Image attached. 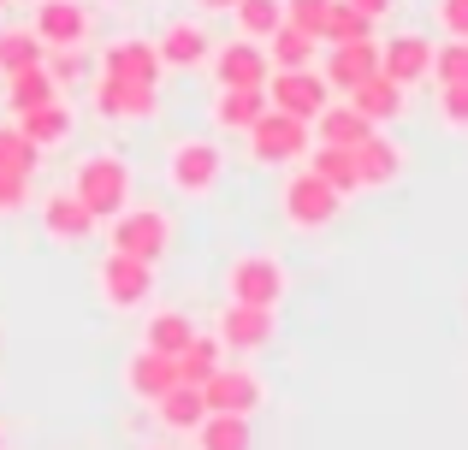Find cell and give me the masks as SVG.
I'll return each mask as SVG.
<instances>
[{
	"instance_id": "33",
	"label": "cell",
	"mask_w": 468,
	"mask_h": 450,
	"mask_svg": "<svg viewBox=\"0 0 468 450\" xmlns=\"http://www.w3.org/2000/svg\"><path fill=\"white\" fill-rule=\"evenodd\" d=\"M362 36H374V18H362V12H356L350 0H332V6H326V30H320V42H362Z\"/></svg>"
},
{
	"instance_id": "18",
	"label": "cell",
	"mask_w": 468,
	"mask_h": 450,
	"mask_svg": "<svg viewBox=\"0 0 468 450\" xmlns=\"http://www.w3.org/2000/svg\"><path fill=\"white\" fill-rule=\"evenodd\" d=\"M125 385H131V397L154 403V397H166L172 385H178V368H172V356H160V350H149V344H143L137 356L125 361Z\"/></svg>"
},
{
	"instance_id": "1",
	"label": "cell",
	"mask_w": 468,
	"mask_h": 450,
	"mask_svg": "<svg viewBox=\"0 0 468 450\" xmlns=\"http://www.w3.org/2000/svg\"><path fill=\"white\" fill-rule=\"evenodd\" d=\"M71 196L83 202V208L95 214V220H113L119 208H125L131 196V173L119 154H90V161L78 166V184H71Z\"/></svg>"
},
{
	"instance_id": "9",
	"label": "cell",
	"mask_w": 468,
	"mask_h": 450,
	"mask_svg": "<svg viewBox=\"0 0 468 450\" xmlns=\"http://www.w3.org/2000/svg\"><path fill=\"white\" fill-rule=\"evenodd\" d=\"M219 149L214 142H178L172 149V161H166V178H172V190H184V196H207V190L219 184Z\"/></svg>"
},
{
	"instance_id": "41",
	"label": "cell",
	"mask_w": 468,
	"mask_h": 450,
	"mask_svg": "<svg viewBox=\"0 0 468 450\" xmlns=\"http://www.w3.org/2000/svg\"><path fill=\"white\" fill-rule=\"evenodd\" d=\"M439 113H445V125H451V131H468V89H445Z\"/></svg>"
},
{
	"instance_id": "12",
	"label": "cell",
	"mask_w": 468,
	"mask_h": 450,
	"mask_svg": "<svg viewBox=\"0 0 468 450\" xmlns=\"http://www.w3.org/2000/svg\"><path fill=\"white\" fill-rule=\"evenodd\" d=\"M101 78H125V83H154L166 78V66H160V47L154 42H137V36H125V42H113L101 54Z\"/></svg>"
},
{
	"instance_id": "3",
	"label": "cell",
	"mask_w": 468,
	"mask_h": 450,
	"mask_svg": "<svg viewBox=\"0 0 468 450\" xmlns=\"http://www.w3.org/2000/svg\"><path fill=\"white\" fill-rule=\"evenodd\" d=\"M261 95H267V107H279V113H291V119H309L314 125V113L326 107V78L309 66H291V71H267V83H261Z\"/></svg>"
},
{
	"instance_id": "30",
	"label": "cell",
	"mask_w": 468,
	"mask_h": 450,
	"mask_svg": "<svg viewBox=\"0 0 468 450\" xmlns=\"http://www.w3.org/2000/svg\"><path fill=\"white\" fill-rule=\"evenodd\" d=\"M172 368H178V380H184V385H202L207 373L219 368V338H202V332H196L190 344L172 356Z\"/></svg>"
},
{
	"instance_id": "5",
	"label": "cell",
	"mask_w": 468,
	"mask_h": 450,
	"mask_svg": "<svg viewBox=\"0 0 468 450\" xmlns=\"http://www.w3.org/2000/svg\"><path fill=\"white\" fill-rule=\"evenodd\" d=\"M338 208H344V196L326 184V178H314V173H297V178H291V190H285V220L297 225V231L332 225V220H338Z\"/></svg>"
},
{
	"instance_id": "40",
	"label": "cell",
	"mask_w": 468,
	"mask_h": 450,
	"mask_svg": "<svg viewBox=\"0 0 468 450\" xmlns=\"http://www.w3.org/2000/svg\"><path fill=\"white\" fill-rule=\"evenodd\" d=\"M24 190H30V178L0 173V214H18V208H24Z\"/></svg>"
},
{
	"instance_id": "35",
	"label": "cell",
	"mask_w": 468,
	"mask_h": 450,
	"mask_svg": "<svg viewBox=\"0 0 468 450\" xmlns=\"http://www.w3.org/2000/svg\"><path fill=\"white\" fill-rule=\"evenodd\" d=\"M24 66H42V36L36 30H0V71H24Z\"/></svg>"
},
{
	"instance_id": "45",
	"label": "cell",
	"mask_w": 468,
	"mask_h": 450,
	"mask_svg": "<svg viewBox=\"0 0 468 450\" xmlns=\"http://www.w3.org/2000/svg\"><path fill=\"white\" fill-rule=\"evenodd\" d=\"M0 6H6V0H0Z\"/></svg>"
},
{
	"instance_id": "10",
	"label": "cell",
	"mask_w": 468,
	"mask_h": 450,
	"mask_svg": "<svg viewBox=\"0 0 468 450\" xmlns=\"http://www.w3.org/2000/svg\"><path fill=\"white\" fill-rule=\"evenodd\" d=\"M267 71H273V59L261 54V42H250V36H238V42H226L214 54V78L219 89H261Z\"/></svg>"
},
{
	"instance_id": "23",
	"label": "cell",
	"mask_w": 468,
	"mask_h": 450,
	"mask_svg": "<svg viewBox=\"0 0 468 450\" xmlns=\"http://www.w3.org/2000/svg\"><path fill=\"white\" fill-rule=\"evenodd\" d=\"M367 131H374V125H367V119L356 113L350 101H344V107H332V101H326V107L314 113V137H320V142H338V149H356Z\"/></svg>"
},
{
	"instance_id": "2",
	"label": "cell",
	"mask_w": 468,
	"mask_h": 450,
	"mask_svg": "<svg viewBox=\"0 0 468 450\" xmlns=\"http://www.w3.org/2000/svg\"><path fill=\"white\" fill-rule=\"evenodd\" d=\"M250 154L261 166L303 161V154H309V119H291V113H279V107H267V113L250 125Z\"/></svg>"
},
{
	"instance_id": "4",
	"label": "cell",
	"mask_w": 468,
	"mask_h": 450,
	"mask_svg": "<svg viewBox=\"0 0 468 450\" xmlns=\"http://www.w3.org/2000/svg\"><path fill=\"white\" fill-rule=\"evenodd\" d=\"M166 237H172V225H166V214H160V208H119L113 214V249L119 255L160 261V255H166Z\"/></svg>"
},
{
	"instance_id": "7",
	"label": "cell",
	"mask_w": 468,
	"mask_h": 450,
	"mask_svg": "<svg viewBox=\"0 0 468 450\" xmlns=\"http://www.w3.org/2000/svg\"><path fill=\"white\" fill-rule=\"evenodd\" d=\"M101 297L113 309H137V302L154 297V261H137V255H107L101 261Z\"/></svg>"
},
{
	"instance_id": "17",
	"label": "cell",
	"mask_w": 468,
	"mask_h": 450,
	"mask_svg": "<svg viewBox=\"0 0 468 450\" xmlns=\"http://www.w3.org/2000/svg\"><path fill=\"white\" fill-rule=\"evenodd\" d=\"M398 173H403V149L391 137H379V125H374L362 142H356V178H362L367 190H386Z\"/></svg>"
},
{
	"instance_id": "34",
	"label": "cell",
	"mask_w": 468,
	"mask_h": 450,
	"mask_svg": "<svg viewBox=\"0 0 468 450\" xmlns=\"http://www.w3.org/2000/svg\"><path fill=\"white\" fill-rule=\"evenodd\" d=\"M36 161H42V149H36V142L24 137L18 125H0V173L30 178V173H36Z\"/></svg>"
},
{
	"instance_id": "21",
	"label": "cell",
	"mask_w": 468,
	"mask_h": 450,
	"mask_svg": "<svg viewBox=\"0 0 468 450\" xmlns=\"http://www.w3.org/2000/svg\"><path fill=\"white\" fill-rule=\"evenodd\" d=\"M18 131L36 142V149H54V142L71 137V107L59 101V95H54V101H36V107L18 113Z\"/></svg>"
},
{
	"instance_id": "39",
	"label": "cell",
	"mask_w": 468,
	"mask_h": 450,
	"mask_svg": "<svg viewBox=\"0 0 468 450\" xmlns=\"http://www.w3.org/2000/svg\"><path fill=\"white\" fill-rule=\"evenodd\" d=\"M439 24H445V36L468 42V0H439Z\"/></svg>"
},
{
	"instance_id": "11",
	"label": "cell",
	"mask_w": 468,
	"mask_h": 450,
	"mask_svg": "<svg viewBox=\"0 0 468 450\" xmlns=\"http://www.w3.org/2000/svg\"><path fill=\"white\" fill-rule=\"evenodd\" d=\"M379 71V42L362 36V42H326V89H344L350 95L362 78Z\"/></svg>"
},
{
	"instance_id": "43",
	"label": "cell",
	"mask_w": 468,
	"mask_h": 450,
	"mask_svg": "<svg viewBox=\"0 0 468 450\" xmlns=\"http://www.w3.org/2000/svg\"><path fill=\"white\" fill-rule=\"evenodd\" d=\"M202 6H207V12H231V6H238V0H202Z\"/></svg>"
},
{
	"instance_id": "26",
	"label": "cell",
	"mask_w": 468,
	"mask_h": 450,
	"mask_svg": "<svg viewBox=\"0 0 468 450\" xmlns=\"http://www.w3.org/2000/svg\"><path fill=\"white\" fill-rule=\"evenodd\" d=\"M196 445L202 450H250V415H214L207 409L202 415V427H196Z\"/></svg>"
},
{
	"instance_id": "38",
	"label": "cell",
	"mask_w": 468,
	"mask_h": 450,
	"mask_svg": "<svg viewBox=\"0 0 468 450\" xmlns=\"http://www.w3.org/2000/svg\"><path fill=\"white\" fill-rule=\"evenodd\" d=\"M42 66H48V78H54V83H78V78H83L78 47H59V54H54V59H42Z\"/></svg>"
},
{
	"instance_id": "42",
	"label": "cell",
	"mask_w": 468,
	"mask_h": 450,
	"mask_svg": "<svg viewBox=\"0 0 468 450\" xmlns=\"http://www.w3.org/2000/svg\"><path fill=\"white\" fill-rule=\"evenodd\" d=\"M350 6L362 12V18H374V24H379V18H386V12H391V0H350Z\"/></svg>"
},
{
	"instance_id": "28",
	"label": "cell",
	"mask_w": 468,
	"mask_h": 450,
	"mask_svg": "<svg viewBox=\"0 0 468 450\" xmlns=\"http://www.w3.org/2000/svg\"><path fill=\"white\" fill-rule=\"evenodd\" d=\"M314 36L309 30H297V24H279V30L273 36H267V59H273V66L279 71H291V66H309V59H314Z\"/></svg>"
},
{
	"instance_id": "19",
	"label": "cell",
	"mask_w": 468,
	"mask_h": 450,
	"mask_svg": "<svg viewBox=\"0 0 468 450\" xmlns=\"http://www.w3.org/2000/svg\"><path fill=\"white\" fill-rule=\"evenodd\" d=\"M350 107L367 119V125H386V119L403 113V83H391L386 71H374V78H362L350 89Z\"/></svg>"
},
{
	"instance_id": "13",
	"label": "cell",
	"mask_w": 468,
	"mask_h": 450,
	"mask_svg": "<svg viewBox=\"0 0 468 450\" xmlns=\"http://www.w3.org/2000/svg\"><path fill=\"white\" fill-rule=\"evenodd\" d=\"M379 71L391 83H403V89L433 78V42L427 36H391V42H379Z\"/></svg>"
},
{
	"instance_id": "22",
	"label": "cell",
	"mask_w": 468,
	"mask_h": 450,
	"mask_svg": "<svg viewBox=\"0 0 468 450\" xmlns=\"http://www.w3.org/2000/svg\"><path fill=\"white\" fill-rule=\"evenodd\" d=\"M42 225L54 231L59 243H78V237H90V231L101 225V220H95V214L83 208L71 190H59V196H48V202H42Z\"/></svg>"
},
{
	"instance_id": "25",
	"label": "cell",
	"mask_w": 468,
	"mask_h": 450,
	"mask_svg": "<svg viewBox=\"0 0 468 450\" xmlns=\"http://www.w3.org/2000/svg\"><path fill=\"white\" fill-rule=\"evenodd\" d=\"M261 113H267L261 89H219V101H214V125L219 131H250Z\"/></svg>"
},
{
	"instance_id": "8",
	"label": "cell",
	"mask_w": 468,
	"mask_h": 450,
	"mask_svg": "<svg viewBox=\"0 0 468 450\" xmlns=\"http://www.w3.org/2000/svg\"><path fill=\"white\" fill-rule=\"evenodd\" d=\"M202 397H207L214 415H255V409H261V380H255L250 368H226V361H219L202 380Z\"/></svg>"
},
{
	"instance_id": "31",
	"label": "cell",
	"mask_w": 468,
	"mask_h": 450,
	"mask_svg": "<svg viewBox=\"0 0 468 450\" xmlns=\"http://www.w3.org/2000/svg\"><path fill=\"white\" fill-rule=\"evenodd\" d=\"M238 30L250 36V42H267V36L285 24V0H238Z\"/></svg>"
},
{
	"instance_id": "16",
	"label": "cell",
	"mask_w": 468,
	"mask_h": 450,
	"mask_svg": "<svg viewBox=\"0 0 468 450\" xmlns=\"http://www.w3.org/2000/svg\"><path fill=\"white\" fill-rule=\"evenodd\" d=\"M154 83H125V78H101L95 83V113L107 119H154Z\"/></svg>"
},
{
	"instance_id": "15",
	"label": "cell",
	"mask_w": 468,
	"mask_h": 450,
	"mask_svg": "<svg viewBox=\"0 0 468 450\" xmlns=\"http://www.w3.org/2000/svg\"><path fill=\"white\" fill-rule=\"evenodd\" d=\"M30 30L42 36V47H78L83 36H90V12H83L78 0H42Z\"/></svg>"
},
{
	"instance_id": "37",
	"label": "cell",
	"mask_w": 468,
	"mask_h": 450,
	"mask_svg": "<svg viewBox=\"0 0 468 450\" xmlns=\"http://www.w3.org/2000/svg\"><path fill=\"white\" fill-rule=\"evenodd\" d=\"M326 6H332V0H285V24H297V30H309L320 42V30H326Z\"/></svg>"
},
{
	"instance_id": "44",
	"label": "cell",
	"mask_w": 468,
	"mask_h": 450,
	"mask_svg": "<svg viewBox=\"0 0 468 450\" xmlns=\"http://www.w3.org/2000/svg\"><path fill=\"white\" fill-rule=\"evenodd\" d=\"M0 450H6V433H0Z\"/></svg>"
},
{
	"instance_id": "36",
	"label": "cell",
	"mask_w": 468,
	"mask_h": 450,
	"mask_svg": "<svg viewBox=\"0 0 468 450\" xmlns=\"http://www.w3.org/2000/svg\"><path fill=\"white\" fill-rule=\"evenodd\" d=\"M433 78L439 89H468V42L451 36L445 47H433Z\"/></svg>"
},
{
	"instance_id": "24",
	"label": "cell",
	"mask_w": 468,
	"mask_h": 450,
	"mask_svg": "<svg viewBox=\"0 0 468 450\" xmlns=\"http://www.w3.org/2000/svg\"><path fill=\"white\" fill-rule=\"evenodd\" d=\"M160 66H202L207 54H214V47H207V36H202V24H172L166 36H160Z\"/></svg>"
},
{
	"instance_id": "20",
	"label": "cell",
	"mask_w": 468,
	"mask_h": 450,
	"mask_svg": "<svg viewBox=\"0 0 468 450\" xmlns=\"http://www.w3.org/2000/svg\"><path fill=\"white\" fill-rule=\"evenodd\" d=\"M154 415H160V427L166 433H196L202 427V415H207V397H202V385H172L166 397H154Z\"/></svg>"
},
{
	"instance_id": "14",
	"label": "cell",
	"mask_w": 468,
	"mask_h": 450,
	"mask_svg": "<svg viewBox=\"0 0 468 450\" xmlns=\"http://www.w3.org/2000/svg\"><path fill=\"white\" fill-rule=\"evenodd\" d=\"M219 350H261L273 338V309H250V302H226L219 309Z\"/></svg>"
},
{
	"instance_id": "6",
	"label": "cell",
	"mask_w": 468,
	"mask_h": 450,
	"mask_svg": "<svg viewBox=\"0 0 468 450\" xmlns=\"http://www.w3.org/2000/svg\"><path fill=\"white\" fill-rule=\"evenodd\" d=\"M285 267L273 261V255H243L238 267H231V302H250V309H279L285 302Z\"/></svg>"
},
{
	"instance_id": "29",
	"label": "cell",
	"mask_w": 468,
	"mask_h": 450,
	"mask_svg": "<svg viewBox=\"0 0 468 450\" xmlns=\"http://www.w3.org/2000/svg\"><path fill=\"white\" fill-rule=\"evenodd\" d=\"M54 95H59V83L48 78V66H24V71H12V78H6L12 113H24V107H36V101H54Z\"/></svg>"
},
{
	"instance_id": "27",
	"label": "cell",
	"mask_w": 468,
	"mask_h": 450,
	"mask_svg": "<svg viewBox=\"0 0 468 450\" xmlns=\"http://www.w3.org/2000/svg\"><path fill=\"white\" fill-rule=\"evenodd\" d=\"M309 173L326 178L338 196H344V190H362V178H356V149H338V142H320L314 161H309Z\"/></svg>"
},
{
	"instance_id": "32",
	"label": "cell",
	"mask_w": 468,
	"mask_h": 450,
	"mask_svg": "<svg viewBox=\"0 0 468 450\" xmlns=\"http://www.w3.org/2000/svg\"><path fill=\"white\" fill-rule=\"evenodd\" d=\"M190 338H196V320H190V314H178V309H166V314H154V320H149V350H160V356H178Z\"/></svg>"
}]
</instances>
